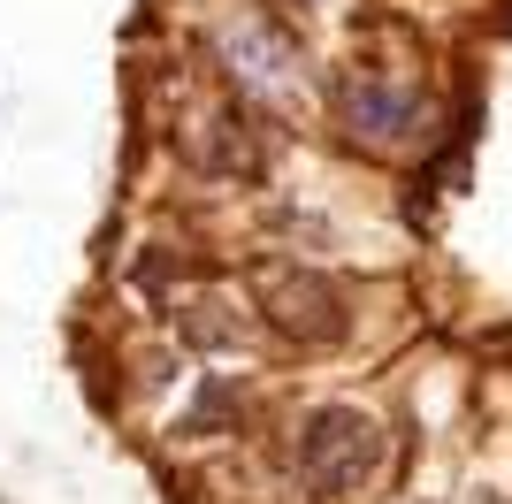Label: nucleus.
<instances>
[{"label": "nucleus", "instance_id": "1", "mask_svg": "<svg viewBox=\"0 0 512 504\" xmlns=\"http://www.w3.org/2000/svg\"><path fill=\"white\" fill-rule=\"evenodd\" d=\"M383 451H390V436L375 413H360V405H314L299 420V436H291V482L314 504H344L383 474Z\"/></svg>", "mask_w": 512, "mask_h": 504}, {"label": "nucleus", "instance_id": "2", "mask_svg": "<svg viewBox=\"0 0 512 504\" xmlns=\"http://www.w3.org/2000/svg\"><path fill=\"white\" fill-rule=\"evenodd\" d=\"M253 298H260V321L276 336H291V344H344V336H352V298H344L321 268H306V260L260 268Z\"/></svg>", "mask_w": 512, "mask_h": 504}, {"label": "nucleus", "instance_id": "3", "mask_svg": "<svg viewBox=\"0 0 512 504\" xmlns=\"http://www.w3.org/2000/svg\"><path fill=\"white\" fill-rule=\"evenodd\" d=\"M329 107H337V130L367 153H406V146H421V130H428V100L390 77H337Z\"/></svg>", "mask_w": 512, "mask_h": 504}, {"label": "nucleus", "instance_id": "4", "mask_svg": "<svg viewBox=\"0 0 512 504\" xmlns=\"http://www.w3.org/2000/svg\"><path fill=\"white\" fill-rule=\"evenodd\" d=\"M214 54H222V69H230L253 100H276V92H291V77H299V54H291V39H283L276 23L260 16H230L214 23Z\"/></svg>", "mask_w": 512, "mask_h": 504}, {"label": "nucleus", "instance_id": "5", "mask_svg": "<svg viewBox=\"0 0 512 504\" xmlns=\"http://www.w3.org/2000/svg\"><path fill=\"white\" fill-rule=\"evenodd\" d=\"M192 161L207 168V176H260V168H268V146H260V130H253L245 107H222V115H207Z\"/></svg>", "mask_w": 512, "mask_h": 504}, {"label": "nucleus", "instance_id": "6", "mask_svg": "<svg viewBox=\"0 0 512 504\" xmlns=\"http://www.w3.org/2000/svg\"><path fill=\"white\" fill-rule=\"evenodd\" d=\"M283 8H314V0H283Z\"/></svg>", "mask_w": 512, "mask_h": 504}]
</instances>
